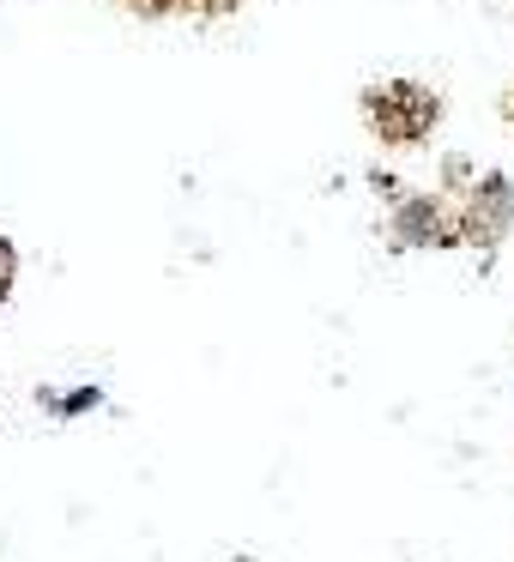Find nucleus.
<instances>
[{"mask_svg":"<svg viewBox=\"0 0 514 562\" xmlns=\"http://www.w3.org/2000/svg\"><path fill=\"white\" fill-rule=\"evenodd\" d=\"M146 7H176V0H146Z\"/></svg>","mask_w":514,"mask_h":562,"instance_id":"7ed1b4c3","label":"nucleus"},{"mask_svg":"<svg viewBox=\"0 0 514 562\" xmlns=\"http://www.w3.org/2000/svg\"><path fill=\"white\" fill-rule=\"evenodd\" d=\"M369 122L381 127V139H417L429 134V122H436V98L417 86H388V91H369Z\"/></svg>","mask_w":514,"mask_h":562,"instance_id":"f257e3e1","label":"nucleus"},{"mask_svg":"<svg viewBox=\"0 0 514 562\" xmlns=\"http://www.w3.org/2000/svg\"><path fill=\"white\" fill-rule=\"evenodd\" d=\"M7 279H13V255H7V243H0V296H7Z\"/></svg>","mask_w":514,"mask_h":562,"instance_id":"f03ea898","label":"nucleus"}]
</instances>
